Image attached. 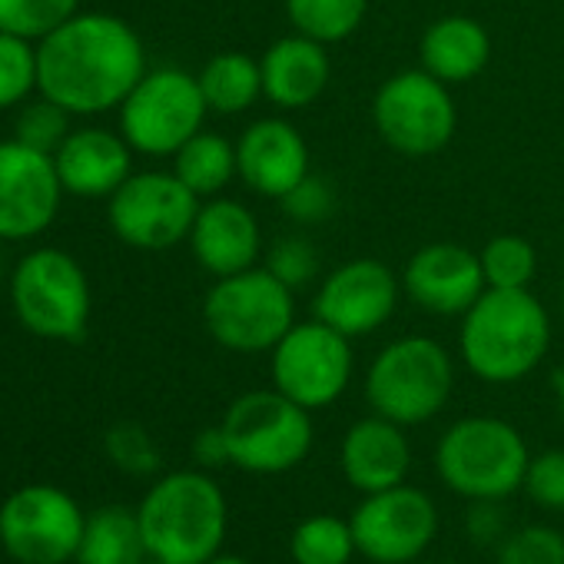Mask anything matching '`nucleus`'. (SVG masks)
<instances>
[{"label":"nucleus","instance_id":"1","mask_svg":"<svg viewBox=\"0 0 564 564\" xmlns=\"http://www.w3.org/2000/svg\"><path fill=\"white\" fill-rule=\"evenodd\" d=\"M143 74V41L113 14H74L37 44V90L74 117L120 110Z\"/></svg>","mask_w":564,"mask_h":564},{"label":"nucleus","instance_id":"2","mask_svg":"<svg viewBox=\"0 0 564 564\" xmlns=\"http://www.w3.org/2000/svg\"><path fill=\"white\" fill-rule=\"evenodd\" d=\"M551 349V316L531 290H485L462 316L458 352L488 386L528 379Z\"/></svg>","mask_w":564,"mask_h":564},{"label":"nucleus","instance_id":"3","mask_svg":"<svg viewBox=\"0 0 564 564\" xmlns=\"http://www.w3.org/2000/svg\"><path fill=\"white\" fill-rule=\"evenodd\" d=\"M150 557L173 564H206L219 554L229 508L219 481L203 468L170 471L153 481L137 508Z\"/></svg>","mask_w":564,"mask_h":564},{"label":"nucleus","instance_id":"4","mask_svg":"<svg viewBox=\"0 0 564 564\" xmlns=\"http://www.w3.org/2000/svg\"><path fill=\"white\" fill-rule=\"evenodd\" d=\"M531 452L524 435L498 415H468L448 425L435 445V468L465 501H505L524 485Z\"/></svg>","mask_w":564,"mask_h":564},{"label":"nucleus","instance_id":"5","mask_svg":"<svg viewBox=\"0 0 564 564\" xmlns=\"http://www.w3.org/2000/svg\"><path fill=\"white\" fill-rule=\"evenodd\" d=\"M203 326L216 346L259 356L296 326V293L265 265H252L216 279L203 300Z\"/></svg>","mask_w":564,"mask_h":564},{"label":"nucleus","instance_id":"6","mask_svg":"<svg viewBox=\"0 0 564 564\" xmlns=\"http://www.w3.org/2000/svg\"><path fill=\"white\" fill-rule=\"evenodd\" d=\"M455 362L432 336L392 339L366 372V402L405 429L432 422L452 399Z\"/></svg>","mask_w":564,"mask_h":564},{"label":"nucleus","instance_id":"7","mask_svg":"<svg viewBox=\"0 0 564 564\" xmlns=\"http://www.w3.org/2000/svg\"><path fill=\"white\" fill-rule=\"evenodd\" d=\"M229 465L249 475H286L313 452V415L279 389L239 395L223 415Z\"/></svg>","mask_w":564,"mask_h":564},{"label":"nucleus","instance_id":"8","mask_svg":"<svg viewBox=\"0 0 564 564\" xmlns=\"http://www.w3.org/2000/svg\"><path fill=\"white\" fill-rule=\"evenodd\" d=\"M11 306L28 333L51 343H77L90 323V279L70 252L41 246L11 275Z\"/></svg>","mask_w":564,"mask_h":564},{"label":"nucleus","instance_id":"9","mask_svg":"<svg viewBox=\"0 0 564 564\" xmlns=\"http://www.w3.org/2000/svg\"><path fill=\"white\" fill-rule=\"evenodd\" d=\"M209 107L199 80L180 67L147 70L120 104V133L143 156H173L203 130Z\"/></svg>","mask_w":564,"mask_h":564},{"label":"nucleus","instance_id":"10","mask_svg":"<svg viewBox=\"0 0 564 564\" xmlns=\"http://www.w3.org/2000/svg\"><path fill=\"white\" fill-rule=\"evenodd\" d=\"M376 133L402 156H432L445 150L458 127L452 87L429 70H399L372 97Z\"/></svg>","mask_w":564,"mask_h":564},{"label":"nucleus","instance_id":"11","mask_svg":"<svg viewBox=\"0 0 564 564\" xmlns=\"http://www.w3.org/2000/svg\"><path fill=\"white\" fill-rule=\"evenodd\" d=\"M269 369L272 389L282 395H290L310 412L329 409L346 395L352 382V339L319 319H296V326L269 352Z\"/></svg>","mask_w":564,"mask_h":564},{"label":"nucleus","instance_id":"12","mask_svg":"<svg viewBox=\"0 0 564 564\" xmlns=\"http://www.w3.org/2000/svg\"><path fill=\"white\" fill-rule=\"evenodd\" d=\"M199 196L176 176L163 170L133 173L107 206L110 229L120 242L143 252H163L189 239L199 213Z\"/></svg>","mask_w":564,"mask_h":564},{"label":"nucleus","instance_id":"13","mask_svg":"<svg viewBox=\"0 0 564 564\" xmlns=\"http://www.w3.org/2000/svg\"><path fill=\"white\" fill-rule=\"evenodd\" d=\"M87 514L57 485H24L0 505V544L21 564L77 561Z\"/></svg>","mask_w":564,"mask_h":564},{"label":"nucleus","instance_id":"14","mask_svg":"<svg viewBox=\"0 0 564 564\" xmlns=\"http://www.w3.org/2000/svg\"><path fill=\"white\" fill-rule=\"evenodd\" d=\"M356 547L372 564H412L438 534V505L422 488L402 481L366 495L352 518Z\"/></svg>","mask_w":564,"mask_h":564},{"label":"nucleus","instance_id":"15","mask_svg":"<svg viewBox=\"0 0 564 564\" xmlns=\"http://www.w3.org/2000/svg\"><path fill=\"white\" fill-rule=\"evenodd\" d=\"M402 293V279L382 259H349L336 265L313 296V319L339 329L349 339L382 329Z\"/></svg>","mask_w":564,"mask_h":564},{"label":"nucleus","instance_id":"16","mask_svg":"<svg viewBox=\"0 0 564 564\" xmlns=\"http://www.w3.org/2000/svg\"><path fill=\"white\" fill-rule=\"evenodd\" d=\"M64 183L51 153L21 140L0 143V239H34L57 219Z\"/></svg>","mask_w":564,"mask_h":564},{"label":"nucleus","instance_id":"17","mask_svg":"<svg viewBox=\"0 0 564 564\" xmlns=\"http://www.w3.org/2000/svg\"><path fill=\"white\" fill-rule=\"evenodd\" d=\"M485 290L481 259L462 242H429L402 269V293L432 316H465Z\"/></svg>","mask_w":564,"mask_h":564},{"label":"nucleus","instance_id":"18","mask_svg":"<svg viewBox=\"0 0 564 564\" xmlns=\"http://www.w3.org/2000/svg\"><path fill=\"white\" fill-rule=\"evenodd\" d=\"M236 166L239 180L269 199H282L313 173L306 137L282 117H262L242 130L236 140Z\"/></svg>","mask_w":564,"mask_h":564},{"label":"nucleus","instance_id":"19","mask_svg":"<svg viewBox=\"0 0 564 564\" xmlns=\"http://www.w3.org/2000/svg\"><path fill=\"white\" fill-rule=\"evenodd\" d=\"M189 249L196 262L213 275H232L252 269L262 256V229L249 206L229 196H213L199 203L196 223L189 229Z\"/></svg>","mask_w":564,"mask_h":564},{"label":"nucleus","instance_id":"20","mask_svg":"<svg viewBox=\"0 0 564 564\" xmlns=\"http://www.w3.org/2000/svg\"><path fill=\"white\" fill-rule=\"evenodd\" d=\"M64 193L80 199H110L133 176V147L123 133L100 127L70 130V137L54 153Z\"/></svg>","mask_w":564,"mask_h":564},{"label":"nucleus","instance_id":"21","mask_svg":"<svg viewBox=\"0 0 564 564\" xmlns=\"http://www.w3.org/2000/svg\"><path fill=\"white\" fill-rule=\"evenodd\" d=\"M339 468L346 481L362 495L402 485L412 471V445L405 425L382 419L376 412L369 419H359L343 435Z\"/></svg>","mask_w":564,"mask_h":564},{"label":"nucleus","instance_id":"22","mask_svg":"<svg viewBox=\"0 0 564 564\" xmlns=\"http://www.w3.org/2000/svg\"><path fill=\"white\" fill-rule=\"evenodd\" d=\"M259 70H262V97L279 110L313 107L326 94L333 77L326 44L296 31L265 47V54L259 57Z\"/></svg>","mask_w":564,"mask_h":564},{"label":"nucleus","instance_id":"23","mask_svg":"<svg viewBox=\"0 0 564 564\" xmlns=\"http://www.w3.org/2000/svg\"><path fill=\"white\" fill-rule=\"evenodd\" d=\"M491 61V37L488 31L465 14L438 18L425 28L419 41V64L432 77H438L448 87L475 80Z\"/></svg>","mask_w":564,"mask_h":564},{"label":"nucleus","instance_id":"24","mask_svg":"<svg viewBox=\"0 0 564 564\" xmlns=\"http://www.w3.org/2000/svg\"><path fill=\"white\" fill-rule=\"evenodd\" d=\"M196 80H199L209 113H219V117H236L262 97L259 61L242 51H223L209 57L203 70L196 74Z\"/></svg>","mask_w":564,"mask_h":564},{"label":"nucleus","instance_id":"25","mask_svg":"<svg viewBox=\"0 0 564 564\" xmlns=\"http://www.w3.org/2000/svg\"><path fill=\"white\" fill-rule=\"evenodd\" d=\"M147 557L137 511L107 505L87 518L77 564H147Z\"/></svg>","mask_w":564,"mask_h":564},{"label":"nucleus","instance_id":"26","mask_svg":"<svg viewBox=\"0 0 564 564\" xmlns=\"http://www.w3.org/2000/svg\"><path fill=\"white\" fill-rule=\"evenodd\" d=\"M173 173H176L199 199L223 196V189L239 176V166H236V143H229L223 133L199 130L193 140H186V143L173 153Z\"/></svg>","mask_w":564,"mask_h":564},{"label":"nucleus","instance_id":"27","mask_svg":"<svg viewBox=\"0 0 564 564\" xmlns=\"http://www.w3.org/2000/svg\"><path fill=\"white\" fill-rule=\"evenodd\" d=\"M282 4L296 34H306L326 47L349 41L369 11V0H282Z\"/></svg>","mask_w":564,"mask_h":564},{"label":"nucleus","instance_id":"28","mask_svg":"<svg viewBox=\"0 0 564 564\" xmlns=\"http://www.w3.org/2000/svg\"><path fill=\"white\" fill-rule=\"evenodd\" d=\"M290 554L296 564H349L359 547L349 518L310 514L296 524L290 538Z\"/></svg>","mask_w":564,"mask_h":564},{"label":"nucleus","instance_id":"29","mask_svg":"<svg viewBox=\"0 0 564 564\" xmlns=\"http://www.w3.org/2000/svg\"><path fill=\"white\" fill-rule=\"evenodd\" d=\"M478 259H481V269H485L488 290H528L534 272H538V252L518 232L491 236L481 246Z\"/></svg>","mask_w":564,"mask_h":564},{"label":"nucleus","instance_id":"30","mask_svg":"<svg viewBox=\"0 0 564 564\" xmlns=\"http://www.w3.org/2000/svg\"><path fill=\"white\" fill-rule=\"evenodd\" d=\"M74 14H80V0H0V31L24 41H44Z\"/></svg>","mask_w":564,"mask_h":564},{"label":"nucleus","instance_id":"31","mask_svg":"<svg viewBox=\"0 0 564 564\" xmlns=\"http://www.w3.org/2000/svg\"><path fill=\"white\" fill-rule=\"evenodd\" d=\"M37 90V47L0 31V110L24 104Z\"/></svg>","mask_w":564,"mask_h":564},{"label":"nucleus","instance_id":"32","mask_svg":"<svg viewBox=\"0 0 564 564\" xmlns=\"http://www.w3.org/2000/svg\"><path fill=\"white\" fill-rule=\"evenodd\" d=\"M498 564H564V534L547 524H524L495 547Z\"/></svg>","mask_w":564,"mask_h":564},{"label":"nucleus","instance_id":"33","mask_svg":"<svg viewBox=\"0 0 564 564\" xmlns=\"http://www.w3.org/2000/svg\"><path fill=\"white\" fill-rule=\"evenodd\" d=\"M70 110H64L61 104L41 97L37 104H28L21 113H18V123H14V140L41 150V153H57L61 143L70 137Z\"/></svg>","mask_w":564,"mask_h":564},{"label":"nucleus","instance_id":"34","mask_svg":"<svg viewBox=\"0 0 564 564\" xmlns=\"http://www.w3.org/2000/svg\"><path fill=\"white\" fill-rule=\"evenodd\" d=\"M262 265L296 293L319 275V252L306 236H282L269 246Z\"/></svg>","mask_w":564,"mask_h":564},{"label":"nucleus","instance_id":"35","mask_svg":"<svg viewBox=\"0 0 564 564\" xmlns=\"http://www.w3.org/2000/svg\"><path fill=\"white\" fill-rule=\"evenodd\" d=\"M107 455L117 468L130 475H153L160 468V448L147 429L133 422H120L107 432Z\"/></svg>","mask_w":564,"mask_h":564},{"label":"nucleus","instance_id":"36","mask_svg":"<svg viewBox=\"0 0 564 564\" xmlns=\"http://www.w3.org/2000/svg\"><path fill=\"white\" fill-rule=\"evenodd\" d=\"M521 491L544 511H564V448H547L528 462Z\"/></svg>","mask_w":564,"mask_h":564},{"label":"nucleus","instance_id":"37","mask_svg":"<svg viewBox=\"0 0 564 564\" xmlns=\"http://www.w3.org/2000/svg\"><path fill=\"white\" fill-rule=\"evenodd\" d=\"M286 216L300 226H313V223H326L336 213V189L329 180L323 176H306L296 189H290L279 199Z\"/></svg>","mask_w":564,"mask_h":564},{"label":"nucleus","instance_id":"38","mask_svg":"<svg viewBox=\"0 0 564 564\" xmlns=\"http://www.w3.org/2000/svg\"><path fill=\"white\" fill-rule=\"evenodd\" d=\"M465 531L475 544H485V547H498L508 534V524H505V511H501V501H471L468 508V521H465Z\"/></svg>","mask_w":564,"mask_h":564},{"label":"nucleus","instance_id":"39","mask_svg":"<svg viewBox=\"0 0 564 564\" xmlns=\"http://www.w3.org/2000/svg\"><path fill=\"white\" fill-rule=\"evenodd\" d=\"M193 458H196V465H199L203 471H206V468L229 465V445H226L223 425L203 429V432L193 438Z\"/></svg>","mask_w":564,"mask_h":564},{"label":"nucleus","instance_id":"40","mask_svg":"<svg viewBox=\"0 0 564 564\" xmlns=\"http://www.w3.org/2000/svg\"><path fill=\"white\" fill-rule=\"evenodd\" d=\"M554 395H557V409H561V415H564V369L554 372Z\"/></svg>","mask_w":564,"mask_h":564},{"label":"nucleus","instance_id":"41","mask_svg":"<svg viewBox=\"0 0 564 564\" xmlns=\"http://www.w3.org/2000/svg\"><path fill=\"white\" fill-rule=\"evenodd\" d=\"M206 564H249V561L239 557V554H216V557H209Z\"/></svg>","mask_w":564,"mask_h":564},{"label":"nucleus","instance_id":"42","mask_svg":"<svg viewBox=\"0 0 564 564\" xmlns=\"http://www.w3.org/2000/svg\"><path fill=\"white\" fill-rule=\"evenodd\" d=\"M147 564H173V561H160V557H150Z\"/></svg>","mask_w":564,"mask_h":564},{"label":"nucleus","instance_id":"43","mask_svg":"<svg viewBox=\"0 0 564 564\" xmlns=\"http://www.w3.org/2000/svg\"><path fill=\"white\" fill-rule=\"evenodd\" d=\"M561 310H564V296H561Z\"/></svg>","mask_w":564,"mask_h":564}]
</instances>
